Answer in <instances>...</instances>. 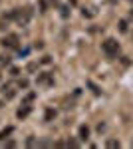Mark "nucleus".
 Listing matches in <instances>:
<instances>
[{
  "label": "nucleus",
  "mask_w": 133,
  "mask_h": 149,
  "mask_svg": "<svg viewBox=\"0 0 133 149\" xmlns=\"http://www.w3.org/2000/svg\"><path fill=\"white\" fill-rule=\"evenodd\" d=\"M101 50H103L105 56H109V58L117 56V54H119V42L113 40V38H107V40L101 44Z\"/></svg>",
  "instance_id": "nucleus-1"
},
{
  "label": "nucleus",
  "mask_w": 133,
  "mask_h": 149,
  "mask_svg": "<svg viewBox=\"0 0 133 149\" xmlns=\"http://www.w3.org/2000/svg\"><path fill=\"white\" fill-rule=\"evenodd\" d=\"M12 14H14L16 22L22 24V26H26V24L30 22V18H32V10H30V8H24V10H12Z\"/></svg>",
  "instance_id": "nucleus-2"
},
{
  "label": "nucleus",
  "mask_w": 133,
  "mask_h": 149,
  "mask_svg": "<svg viewBox=\"0 0 133 149\" xmlns=\"http://www.w3.org/2000/svg\"><path fill=\"white\" fill-rule=\"evenodd\" d=\"M2 46L4 48H18V36H14V34H10V36H6L4 40H2Z\"/></svg>",
  "instance_id": "nucleus-3"
},
{
  "label": "nucleus",
  "mask_w": 133,
  "mask_h": 149,
  "mask_svg": "<svg viewBox=\"0 0 133 149\" xmlns=\"http://www.w3.org/2000/svg\"><path fill=\"white\" fill-rule=\"evenodd\" d=\"M88 137H89V127L81 125L79 127V139H88Z\"/></svg>",
  "instance_id": "nucleus-4"
},
{
  "label": "nucleus",
  "mask_w": 133,
  "mask_h": 149,
  "mask_svg": "<svg viewBox=\"0 0 133 149\" xmlns=\"http://www.w3.org/2000/svg\"><path fill=\"white\" fill-rule=\"evenodd\" d=\"M28 113H30V105H24V107L18 109V117H26Z\"/></svg>",
  "instance_id": "nucleus-5"
},
{
  "label": "nucleus",
  "mask_w": 133,
  "mask_h": 149,
  "mask_svg": "<svg viewBox=\"0 0 133 149\" xmlns=\"http://www.w3.org/2000/svg\"><path fill=\"white\" fill-rule=\"evenodd\" d=\"M12 131H14V127H6V129L0 133V139H6V137H8V135L12 133Z\"/></svg>",
  "instance_id": "nucleus-6"
},
{
  "label": "nucleus",
  "mask_w": 133,
  "mask_h": 149,
  "mask_svg": "<svg viewBox=\"0 0 133 149\" xmlns=\"http://www.w3.org/2000/svg\"><path fill=\"white\" fill-rule=\"evenodd\" d=\"M38 81H40V84H50V76H48V74H44V76H40V78H38Z\"/></svg>",
  "instance_id": "nucleus-7"
},
{
  "label": "nucleus",
  "mask_w": 133,
  "mask_h": 149,
  "mask_svg": "<svg viewBox=\"0 0 133 149\" xmlns=\"http://www.w3.org/2000/svg\"><path fill=\"white\" fill-rule=\"evenodd\" d=\"M4 95H6L8 100H10V97H14V90H12V88H4Z\"/></svg>",
  "instance_id": "nucleus-8"
},
{
  "label": "nucleus",
  "mask_w": 133,
  "mask_h": 149,
  "mask_svg": "<svg viewBox=\"0 0 133 149\" xmlns=\"http://www.w3.org/2000/svg\"><path fill=\"white\" fill-rule=\"evenodd\" d=\"M107 147H119V141H115V139H109V141H107Z\"/></svg>",
  "instance_id": "nucleus-9"
},
{
  "label": "nucleus",
  "mask_w": 133,
  "mask_h": 149,
  "mask_svg": "<svg viewBox=\"0 0 133 149\" xmlns=\"http://www.w3.org/2000/svg\"><path fill=\"white\" fill-rule=\"evenodd\" d=\"M119 30H121V32H127V22H125V20L119 22Z\"/></svg>",
  "instance_id": "nucleus-10"
},
{
  "label": "nucleus",
  "mask_w": 133,
  "mask_h": 149,
  "mask_svg": "<svg viewBox=\"0 0 133 149\" xmlns=\"http://www.w3.org/2000/svg\"><path fill=\"white\" fill-rule=\"evenodd\" d=\"M52 117H56V111L48 109V111H46V119H52Z\"/></svg>",
  "instance_id": "nucleus-11"
},
{
  "label": "nucleus",
  "mask_w": 133,
  "mask_h": 149,
  "mask_svg": "<svg viewBox=\"0 0 133 149\" xmlns=\"http://www.w3.org/2000/svg\"><path fill=\"white\" fill-rule=\"evenodd\" d=\"M109 2H117V0H109Z\"/></svg>",
  "instance_id": "nucleus-12"
}]
</instances>
